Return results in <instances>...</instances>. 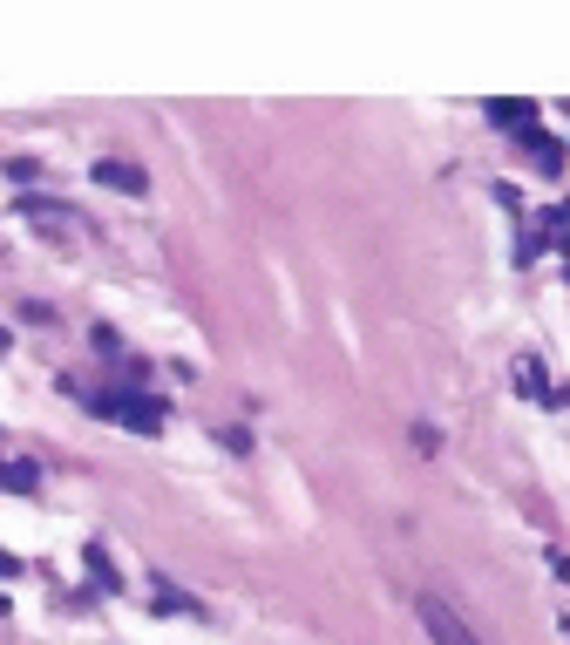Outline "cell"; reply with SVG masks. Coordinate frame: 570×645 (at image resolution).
I'll return each mask as SVG.
<instances>
[{
	"instance_id": "6da1fadb",
	"label": "cell",
	"mask_w": 570,
	"mask_h": 645,
	"mask_svg": "<svg viewBox=\"0 0 570 645\" xmlns=\"http://www.w3.org/2000/svg\"><path fill=\"white\" fill-rule=\"evenodd\" d=\"M414 618H422V625H428V638L435 645H482L469 625H462V618L442 605V598H428V591H422V598H414Z\"/></svg>"
},
{
	"instance_id": "7a4b0ae2",
	"label": "cell",
	"mask_w": 570,
	"mask_h": 645,
	"mask_svg": "<svg viewBox=\"0 0 570 645\" xmlns=\"http://www.w3.org/2000/svg\"><path fill=\"white\" fill-rule=\"evenodd\" d=\"M95 184H109V191H129V197H143V191H150V177H143L137 164H116V157H109V164H95Z\"/></svg>"
},
{
	"instance_id": "3957f363",
	"label": "cell",
	"mask_w": 570,
	"mask_h": 645,
	"mask_svg": "<svg viewBox=\"0 0 570 645\" xmlns=\"http://www.w3.org/2000/svg\"><path fill=\"white\" fill-rule=\"evenodd\" d=\"M0 489H14V496H35V489H41V469H35V462H8V469H0Z\"/></svg>"
},
{
	"instance_id": "277c9868",
	"label": "cell",
	"mask_w": 570,
	"mask_h": 645,
	"mask_svg": "<svg viewBox=\"0 0 570 645\" xmlns=\"http://www.w3.org/2000/svg\"><path fill=\"white\" fill-rule=\"evenodd\" d=\"M122 422H129V428H137V435H157V422H164V408H157V401H137V395H129V408H122Z\"/></svg>"
},
{
	"instance_id": "5b68a950",
	"label": "cell",
	"mask_w": 570,
	"mask_h": 645,
	"mask_svg": "<svg viewBox=\"0 0 570 645\" xmlns=\"http://www.w3.org/2000/svg\"><path fill=\"white\" fill-rule=\"evenodd\" d=\"M489 116H496L503 129H536V109H530V102H489Z\"/></svg>"
},
{
	"instance_id": "8992f818",
	"label": "cell",
	"mask_w": 570,
	"mask_h": 645,
	"mask_svg": "<svg viewBox=\"0 0 570 645\" xmlns=\"http://www.w3.org/2000/svg\"><path fill=\"white\" fill-rule=\"evenodd\" d=\"M516 395H530V401H550V387H543V367H536V360H516Z\"/></svg>"
},
{
	"instance_id": "52a82bcc",
	"label": "cell",
	"mask_w": 570,
	"mask_h": 645,
	"mask_svg": "<svg viewBox=\"0 0 570 645\" xmlns=\"http://www.w3.org/2000/svg\"><path fill=\"white\" fill-rule=\"evenodd\" d=\"M530 157H536V170H563V143L536 137V143H530Z\"/></svg>"
},
{
	"instance_id": "ba28073f",
	"label": "cell",
	"mask_w": 570,
	"mask_h": 645,
	"mask_svg": "<svg viewBox=\"0 0 570 645\" xmlns=\"http://www.w3.org/2000/svg\"><path fill=\"white\" fill-rule=\"evenodd\" d=\"M8 571H14V557H8V551H0V578H8Z\"/></svg>"
},
{
	"instance_id": "9c48e42d",
	"label": "cell",
	"mask_w": 570,
	"mask_h": 645,
	"mask_svg": "<svg viewBox=\"0 0 570 645\" xmlns=\"http://www.w3.org/2000/svg\"><path fill=\"white\" fill-rule=\"evenodd\" d=\"M563 578H570V564H563Z\"/></svg>"
}]
</instances>
